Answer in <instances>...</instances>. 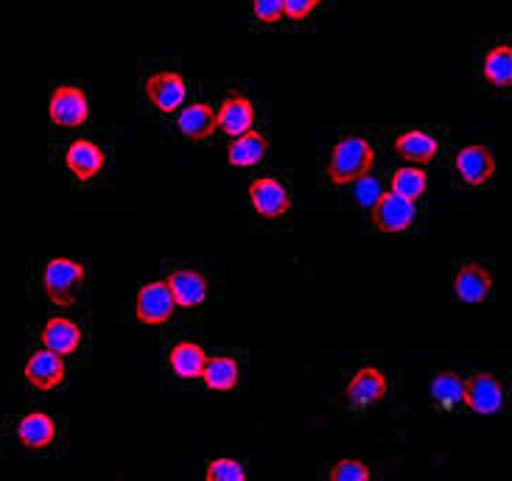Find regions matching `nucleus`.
Listing matches in <instances>:
<instances>
[{"instance_id":"obj_1","label":"nucleus","mask_w":512,"mask_h":481,"mask_svg":"<svg viewBox=\"0 0 512 481\" xmlns=\"http://www.w3.org/2000/svg\"><path fill=\"white\" fill-rule=\"evenodd\" d=\"M375 168V146L367 138H345L339 140L328 154L325 177L331 185L347 188L364 174H373Z\"/></svg>"},{"instance_id":"obj_2","label":"nucleus","mask_w":512,"mask_h":481,"mask_svg":"<svg viewBox=\"0 0 512 481\" xmlns=\"http://www.w3.org/2000/svg\"><path fill=\"white\" fill-rule=\"evenodd\" d=\"M84 280H87V266L82 261L70 258H51L42 269V291L45 300L56 308H70L79 300Z\"/></svg>"},{"instance_id":"obj_3","label":"nucleus","mask_w":512,"mask_h":481,"mask_svg":"<svg viewBox=\"0 0 512 481\" xmlns=\"http://www.w3.org/2000/svg\"><path fill=\"white\" fill-rule=\"evenodd\" d=\"M48 118L56 129H79L90 121V98L79 84H59L48 96Z\"/></svg>"},{"instance_id":"obj_4","label":"nucleus","mask_w":512,"mask_h":481,"mask_svg":"<svg viewBox=\"0 0 512 481\" xmlns=\"http://www.w3.org/2000/svg\"><path fill=\"white\" fill-rule=\"evenodd\" d=\"M143 93L154 110L163 115H174L188 101V82L177 70H157L152 76H146Z\"/></svg>"},{"instance_id":"obj_5","label":"nucleus","mask_w":512,"mask_h":481,"mask_svg":"<svg viewBox=\"0 0 512 481\" xmlns=\"http://www.w3.org/2000/svg\"><path fill=\"white\" fill-rule=\"evenodd\" d=\"M370 219H373L375 230H381V233H406V230H412L417 219V202L403 199L398 193L384 191V196L370 207Z\"/></svg>"},{"instance_id":"obj_6","label":"nucleus","mask_w":512,"mask_h":481,"mask_svg":"<svg viewBox=\"0 0 512 481\" xmlns=\"http://www.w3.org/2000/svg\"><path fill=\"white\" fill-rule=\"evenodd\" d=\"M174 311H177V303H174V294L168 289L166 280L140 286L138 297H135V319L140 325H163L174 317Z\"/></svg>"},{"instance_id":"obj_7","label":"nucleus","mask_w":512,"mask_h":481,"mask_svg":"<svg viewBox=\"0 0 512 481\" xmlns=\"http://www.w3.org/2000/svg\"><path fill=\"white\" fill-rule=\"evenodd\" d=\"M389 381L384 372L378 370L375 364H367L361 367L345 386V400L350 409H370V406H378L381 400L387 398Z\"/></svg>"},{"instance_id":"obj_8","label":"nucleus","mask_w":512,"mask_h":481,"mask_svg":"<svg viewBox=\"0 0 512 481\" xmlns=\"http://www.w3.org/2000/svg\"><path fill=\"white\" fill-rule=\"evenodd\" d=\"M250 205L261 219H283L291 210V193L277 177H258L250 182Z\"/></svg>"},{"instance_id":"obj_9","label":"nucleus","mask_w":512,"mask_h":481,"mask_svg":"<svg viewBox=\"0 0 512 481\" xmlns=\"http://www.w3.org/2000/svg\"><path fill=\"white\" fill-rule=\"evenodd\" d=\"M504 384L496 375L490 372H473L471 378L465 381V409H471L476 414H496L504 409Z\"/></svg>"},{"instance_id":"obj_10","label":"nucleus","mask_w":512,"mask_h":481,"mask_svg":"<svg viewBox=\"0 0 512 481\" xmlns=\"http://www.w3.org/2000/svg\"><path fill=\"white\" fill-rule=\"evenodd\" d=\"M23 375H26V381L34 386V389L51 392L56 386L65 384V378H68V364H65V356H59L54 350L42 347V350L28 356L26 367H23Z\"/></svg>"},{"instance_id":"obj_11","label":"nucleus","mask_w":512,"mask_h":481,"mask_svg":"<svg viewBox=\"0 0 512 481\" xmlns=\"http://www.w3.org/2000/svg\"><path fill=\"white\" fill-rule=\"evenodd\" d=\"M454 168H457V177L468 188H482V185H487L490 179L496 177V157H493V152L487 146L473 143V146H465L457 154Z\"/></svg>"},{"instance_id":"obj_12","label":"nucleus","mask_w":512,"mask_h":481,"mask_svg":"<svg viewBox=\"0 0 512 481\" xmlns=\"http://www.w3.org/2000/svg\"><path fill=\"white\" fill-rule=\"evenodd\" d=\"M65 165H68L73 179L90 182V179H96L107 168V152L98 146L96 140H73L68 146V152H65Z\"/></svg>"},{"instance_id":"obj_13","label":"nucleus","mask_w":512,"mask_h":481,"mask_svg":"<svg viewBox=\"0 0 512 481\" xmlns=\"http://www.w3.org/2000/svg\"><path fill=\"white\" fill-rule=\"evenodd\" d=\"M166 283L174 294L177 308H188V311L199 308L210 294V280L196 269H174V272H168Z\"/></svg>"},{"instance_id":"obj_14","label":"nucleus","mask_w":512,"mask_h":481,"mask_svg":"<svg viewBox=\"0 0 512 481\" xmlns=\"http://www.w3.org/2000/svg\"><path fill=\"white\" fill-rule=\"evenodd\" d=\"M255 126V107L244 93H230L216 110V129L227 138H238Z\"/></svg>"},{"instance_id":"obj_15","label":"nucleus","mask_w":512,"mask_h":481,"mask_svg":"<svg viewBox=\"0 0 512 481\" xmlns=\"http://www.w3.org/2000/svg\"><path fill=\"white\" fill-rule=\"evenodd\" d=\"M451 286L462 303H485L493 291V275L487 272L482 263H462L451 277Z\"/></svg>"},{"instance_id":"obj_16","label":"nucleus","mask_w":512,"mask_h":481,"mask_svg":"<svg viewBox=\"0 0 512 481\" xmlns=\"http://www.w3.org/2000/svg\"><path fill=\"white\" fill-rule=\"evenodd\" d=\"M42 347L54 350L59 356H70L76 353L84 342V330L76 319L70 317H51L45 325H42L40 333Z\"/></svg>"},{"instance_id":"obj_17","label":"nucleus","mask_w":512,"mask_h":481,"mask_svg":"<svg viewBox=\"0 0 512 481\" xmlns=\"http://www.w3.org/2000/svg\"><path fill=\"white\" fill-rule=\"evenodd\" d=\"M395 154L401 157L403 163L431 165L440 154V140L426 129H406L395 138Z\"/></svg>"},{"instance_id":"obj_18","label":"nucleus","mask_w":512,"mask_h":481,"mask_svg":"<svg viewBox=\"0 0 512 481\" xmlns=\"http://www.w3.org/2000/svg\"><path fill=\"white\" fill-rule=\"evenodd\" d=\"M177 126H180L182 138L194 140V143H205L210 140L219 129H216V112L205 101H196V104H182L177 110Z\"/></svg>"},{"instance_id":"obj_19","label":"nucleus","mask_w":512,"mask_h":481,"mask_svg":"<svg viewBox=\"0 0 512 481\" xmlns=\"http://www.w3.org/2000/svg\"><path fill=\"white\" fill-rule=\"evenodd\" d=\"M205 361H208L205 347L199 342H191V339L177 342L171 347V353H168V367L182 381H199L202 370H205Z\"/></svg>"},{"instance_id":"obj_20","label":"nucleus","mask_w":512,"mask_h":481,"mask_svg":"<svg viewBox=\"0 0 512 481\" xmlns=\"http://www.w3.org/2000/svg\"><path fill=\"white\" fill-rule=\"evenodd\" d=\"M56 440V423L51 414L28 412L17 423V442L28 451H45Z\"/></svg>"},{"instance_id":"obj_21","label":"nucleus","mask_w":512,"mask_h":481,"mask_svg":"<svg viewBox=\"0 0 512 481\" xmlns=\"http://www.w3.org/2000/svg\"><path fill=\"white\" fill-rule=\"evenodd\" d=\"M269 152V138L263 132H244L238 138H230V146H227V163L233 168H252L258 165Z\"/></svg>"},{"instance_id":"obj_22","label":"nucleus","mask_w":512,"mask_h":481,"mask_svg":"<svg viewBox=\"0 0 512 481\" xmlns=\"http://www.w3.org/2000/svg\"><path fill=\"white\" fill-rule=\"evenodd\" d=\"M199 381H205V386L213 392H230L241 384V364L233 356H224V353L208 356Z\"/></svg>"},{"instance_id":"obj_23","label":"nucleus","mask_w":512,"mask_h":481,"mask_svg":"<svg viewBox=\"0 0 512 481\" xmlns=\"http://www.w3.org/2000/svg\"><path fill=\"white\" fill-rule=\"evenodd\" d=\"M482 79L496 90H510L512 87V48L510 42L493 45L482 59Z\"/></svg>"},{"instance_id":"obj_24","label":"nucleus","mask_w":512,"mask_h":481,"mask_svg":"<svg viewBox=\"0 0 512 481\" xmlns=\"http://www.w3.org/2000/svg\"><path fill=\"white\" fill-rule=\"evenodd\" d=\"M429 395L440 409H459L465 403V378L451 370L440 372L431 378Z\"/></svg>"},{"instance_id":"obj_25","label":"nucleus","mask_w":512,"mask_h":481,"mask_svg":"<svg viewBox=\"0 0 512 481\" xmlns=\"http://www.w3.org/2000/svg\"><path fill=\"white\" fill-rule=\"evenodd\" d=\"M389 191L398 193L403 199H412V202L423 199L426 191H429V174H426V168L406 163L403 168H398V171L392 174Z\"/></svg>"},{"instance_id":"obj_26","label":"nucleus","mask_w":512,"mask_h":481,"mask_svg":"<svg viewBox=\"0 0 512 481\" xmlns=\"http://www.w3.org/2000/svg\"><path fill=\"white\" fill-rule=\"evenodd\" d=\"M205 481H247V468L236 459H210Z\"/></svg>"},{"instance_id":"obj_27","label":"nucleus","mask_w":512,"mask_h":481,"mask_svg":"<svg viewBox=\"0 0 512 481\" xmlns=\"http://www.w3.org/2000/svg\"><path fill=\"white\" fill-rule=\"evenodd\" d=\"M331 481H367L373 479V468L364 465L359 459H339L331 470H328Z\"/></svg>"},{"instance_id":"obj_28","label":"nucleus","mask_w":512,"mask_h":481,"mask_svg":"<svg viewBox=\"0 0 512 481\" xmlns=\"http://www.w3.org/2000/svg\"><path fill=\"white\" fill-rule=\"evenodd\" d=\"M381 196H384V185H381V179L373 177V174H364V177H359L353 182V199H356L364 210H370Z\"/></svg>"},{"instance_id":"obj_29","label":"nucleus","mask_w":512,"mask_h":481,"mask_svg":"<svg viewBox=\"0 0 512 481\" xmlns=\"http://www.w3.org/2000/svg\"><path fill=\"white\" fill-rule=\"evenodd\" d=\"M252 17L261 26H275L286 17V3L283 0H252Z\"/></svg>"},{"instance_id":"obj_30","label":"nucleus","mask_w":512,"mask_h":481,"mask_svg":"<svg viewBox=\"0 0 512 481\" xmlns=\"http://www.w3.org/2000/svg\"><path fill=\"white\" fill-rule=\"evenodd\" d=\"M286 3V17L294 23H303L322 6V0H283Z\"/></svg>"}]
</instances>
